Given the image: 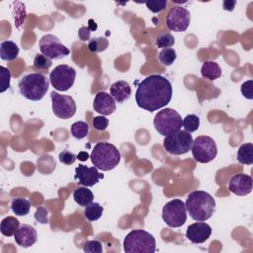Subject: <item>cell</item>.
Listing matches in <instances>:
<instances>
[{"mask_svg": "<svg viewBox=\"0 0 253 253\" xmlns=\"http://www.w3.org/2000/svg\"><path fill=\"white\" fill-rule=\"evenodd\" d=\"M109 45V42L105 38H93L88 42V49L91 52H101Z\"/></svg>", "mask_w": 253, "mask_h": 253, "instance_id": "obj_29", "label": "cell"}, {"mask_svg": "<svg viewBox=\"0 0 253 253\" xmlns=\"http://www.w3.org/2000/svg\"><path fill=\"white\" fill-rule=\"evenodd\" d=\"M49 87L48 79L45 75L38 72L29 73L21 77L18 83L20 94L31 101H40L46 94Z\"/></svg>", "mask_w": 253, "mask_h": 253, "instance_id": "obj_3", "label": "cell"}, {"mask_svg": "<svg viewBox=\"0 0 253 253\" xmlns=\"http://www.w3.org/2000/svg\"><path fill=\"white\" fill-rule=\"evenodd\" d=\"M191 21L190 12L181 6L173 7L167 15L166 26L170 31L184 32L188 29Z\"/></svg>", "mask_w": 253, "mask_h": 253, "instance_id": "obj_13", "label": "cell"}, {"mask_svg": "<svg viewBox=\"0 0 253 253\" xmlns=\"http://www.w3.org/2000/svg\"><path fill=\"white\" fill-rule=\"evenodd\" d=\"M20 227V221L14 216H7L1 221L0 230L4 236H12Z\"/></svg>", "mask_w": 253, "mask_h": 253, "instance_id": "obj_24", "label": "cell"}, {"mask_svg": "<svg viewBox=\"0 0 253 253\" xmlns=\"http://www.w3.org/2000/svg\"><path fill=\"white\" fill-rule=\"evenodd\" d=\"M85 253H101L103 251L102 243L99 240H87L83 244Z\"/></svg>", "mask_w": 253, "mask_h": 253, "instance_id": "obj_32", "label": "cell"}, {"mask_svg": "<svg viewBox=\"0 0 253 253\" xmlns=\"http://www.w3.org/2000/svg\"><path fill=\"white\" fill-rule=\"evenodd\" d=\"M93 109L102 116H109L116 111V101L107 92H98L93 101Z\"/></svg>", "mask_w": 253, "mask_h": 253, "instance_id": "obj_17", "label": "cell"}, {"mask_svg": "<svg viewBox=\"0 0 253 253\" xmlns=\"http://www.w3.org/2000/svg\"><path fill=\"white\" fill-rule=\"evenodd\" d=\"M48 210L44 207H40L35 212V218L41 223H47L48 221Z\"/></svg>", "mask_w": 253, "mask_h": 253, "instance_id": "obj_39", "label": "cell"}, {"mask_svg": "<svg viewBox=\"0 0 253 253\" xmlns=\"http://www.w3.org/2000/svg\"><path fill=\"white\" fill-rule=\"evenodd\" d=\"M241 94L246 99H253V80H247L241 85Z\"/></svg>", "mask_w": 253, "mask_h": 253, "instance_id": "obj_38", "label": "cell"}, {"mask_svg": "<svg viewBox=\"0 0 253 253\" xmlns=\"http://www.w3.org/2000/svg\"><path fill=\"white\" fill-rule=\"evenodd\" d=\"M177 57V54H176V51L175 49L169 47V48H163L159 54H158V59L159 61L163 64V65H166V66H169L171 65L172 63H174L175 59Z\"/></svg>", "mask_w": 253, "mask_h": 253, "instance_id": "obj_30", "label": "cell"}, {"mask_svg": "<svg viewBox=\"0 0 253 253\" xmlns=\"http://www.w3.org/2000/svg\"><path fill=\"white\" fill-rule=\"evenodd\" d=\"M124 250L126 253H153L156 251V241L149 232L134 229L125 237Z\"/></svg>", "mask_w": 253, "mask_h": 253, "instance_id": "obj_5", "label": "cell"}, {"mask_svg": "<svg viewBox=\"0 0 253 253\" xmlns=\"http://www.w3.org/2000/svg\"><path fill=\"white\" fill-rule=\"evenodd\" d=\"M162 219L169 227H180L187 220V209L180 199L166 203L162 209Z\"/></svg>", "mask_w": 253, "mask_h": 253, "instance_id": "obj_8", "label": "cell"}, {"mask_svg": "<svg viewBox=\"0 0 253 253\" xmlns=\"http://www.w3.org/2000/svg\"><path fill=\"white\" fill-rule=\"evenodd\" d=\"M186 209L190 216L197 221L211 218L215 210V201L211 194L205 191H194L186 200Z\"/></svg>", "mask_w": 253, "mask_h": 253, "instance_id": "obj_2", "label": "cell"}, {"mask_svg": "<svg viewBox=\"0 0 253 253\" xmlns=\"http://www.w3.org/2000/svg\"><path fill=\"white\" fill-rule=\"evenodd\" d=\"M201 74L209 80H215L221 76V68L215 61H206L201 68Z\"/></svg>", "mask_w": 253, "mask_h": 253, "instance_id": "obj_21", "label": "cell"}, {"mask_svg": "<svg viewBox=\"0 0 253 253\" xmlns=\"http://www.w3.org/2000/svg\"><path fill=\"white\" fill-rule=\"evenodd\" d=\"M58 158L61 163L65 164V165H71L77 159V155H75L73 152H71L69 150H63L59 153Z\"/></svg>", "mask_w": 253, "mask_h": 253, "instance_id": "obj_36", "label": "cell"}, {"mask_svg": "<svg viewBox=\"0 0 253 253\" xmlns=\"http://www.w3.org/2000/svg\"><path fill=\"white\" fill-rule=\"evenodd\" d=\"M73 199L76 204L81 207H86L93 202L94 195L87 187H79L73 192Z\"/></svg>", "mask_w": 253, "mask_h": 253, "instance_id": "obj_22", "label": "cell"}, {"mask_svg": "<svg viewBox=\"0 0 253 253\" xmlns=\"http://www.w3.org/2000/svg\"><path fill=\"white\" fill-rule=\"evenodd\" d=\"M89 131V126L86 122H82V121H78L75 122L71 127H70V132L71 134L77 138V139H82L84 138Z\"/></svg>", "mask_w": 253, "mask_h": 253, "instance_id": "obj_27", "label": "cell"}, {"mask_svg": "<svg viewBox=\"0 0 253 253\" xmlns=\"http://www.w3.org/2000/svg\"><path fill=\"white\" fill-rule=\"evenodd\" d=\"M91 32L92 30L89 28V27H81L78 31V36H79V39L83 42H86V41H89L90 40V35H91Z\"/></svg>", "mask_w": 253, "mask_h": 253, "instance_id": "obj_40", "label": "cell"}, {"mask_svg": "<svg viewBox=\"0 0 253 253\" xmlns=\"http://www.w3.org/2000/svg\"><path fill=\"white\" fill-rule=\"evenodd\" d=\"M211 234V227L204 221H198L190 224L186 231L187 239L190 240L192 243L196 244L204 243L210 238Z\"/></svg>", "mask_w": 253, "mask_h": 253, "instance_id": "obj_15", "label": "cell"}, {"mask_svg": "<svg viewBox=\"0 0 253 253\" xmlns=\"http://www.w3.org/2000/svg\"><path fill=\"white\" fill-rule=\"evenodd\" d=\"M103 207L99 203H91L88 206L85 207L84 210V216L89 221H95L98 220L102 214H103Z\"/></svg>", "mask_w": 253, "mask_h": 253, "instance_id": "obj_26", "label": "cell"}, {"mask_svg": "<svg viewBox=\"0 0 253 253\" xmlns=\"http://www.w3.org/2000/svg\"><path fill=\"white\" fill-rule=\"evenodd\" d=\"M172 94L170 81L162 75L152 74L137 85L135 102L139 108L151 113L165 107L171 101Z\"/></svg>", "mask_w": 253, "mask_h": 253, "instance_id": "obj_1", "label": "cell"}, {"mask_svg": "<svg viewBox=\"0 0 253 253\" xmlns=\"http://www.w3.org/2000/svg\"><path fill=\"white\" fill-rule=\"evenodd\" d=\"M19 46L12 41H3L0 43V57L5 61H13L19 55Z\"/></svg>", "mask_w": 253, "mask_h": 253, "instance_id": "obj_20", "label": "cell"}, {"mask_svg": "<svg viewBox=\"0 0 253 253\" xmlns=\"http://www.w3.org/2000/svg\"><path fill=\"white\" fill-rule=\"evenodd\" d=\"M31 209V203L24 198H16L11 202V210L18 216L27 215Z\"/></svg>", "mask_w": 253, "mask_h": 253, "instance_id": "obj_25", "label": "cell"}, {"mask_svg": "<svg viewBox=\"0 0 253 253\" xmlns=\"http://www.w3.org/2000/svg\"><path fill=\"white\" fill-rule=\"evenodd\" d=\"M236 158H237V161L241 164H245V165L253 164V144L250 142L243 143L238 148Z\"/></svg>", "mask_w": 253, "mask_h": 253, "instance_id": "obj_23", "label": "cell"}, {"mask_svg": "<svg viewBox=\"0 0 253 253\" xmlns=\"http://www.w3.org/2000/svg\"><path fill=\"white\" fill-rule=\"evenodd\" d=\"M131 88L126 81L119 80L110 87V95L117 103H123L130 97Z\"/></svg>", "mask_w": 253, "mask_h": 253, "instance_id": "obj_19", "label": "cell"}, {"mask_svg": "<svg viewBox=\"0 0 253 253\" xmlns=\"http://www.w3.org/2000/svg\"><path fill=\"white\" fill-rule=\"evenodd\" d=\"M89 158V154L86 151H80L77 154V159L80 161H86Z\"/></svg>", "mask_w": 253, "mask_h": 253, "instance_id": "obj_42", "label": "cell"}, {"mask_svg": "<svg viewBox=\"0 0 253 253\" xmlns=\"http://www.w3.org/2000/svg\"><path fill=\"white\" fill-rule=\"evenodd\" d=\"M0 75H1V87L0 92H5L10 87V79H11V72L8 68L4 66H0Z\"/></svg>", "mask_w": 253, "mask_h": 253, "instance_id": "obj_34", "label": "cell"}, {"mask_svg": "<svg viewBox=\"0 0 253 253\" xmlns=\"http://www.w3.org/2000/svg\"><path fill=\"white\" fill-rule=\"evenodd\" d=\"M146 7L148 8L149 11L152 13H159L163 11L166 6H167V1L166 0H160V1H147L145 2Z\"/></svg>", "mask_w": 253, "mask_h": 253, "instance_id": "obj_35", "label": "cell"}, {"mask_svg": "<svg viewBox=\"0 0 253 253\" xmlns=\"http://www.w3.org/2000/svg\"><path fill=\"white\" fill-rule=\"evenodd\" d=\"M53 114L63 120L72 118L76 113V104L71 96L61 95L55 91L50 93Z\"/></svg>", "mask_w": 253, "mask_h": 253, "instance_id": "obj_12", "label": "cell"}, {"mask_svg": "<svg viewBox=\"0 0 253 253\" xmlns=\"http://www.w3.org/2000/svg\"><path fill=\"white\" fill-rule=\"evenodd\" d=\"M103 178L104 174L100 173L95 166L87 167L86 165L79 164L75 168L74 180L77 181L79 185H82L84 187H92L98 184L99 181Z\"/></svg>", "mask_w": 253, "mask_h": 253, "instance_id": "obj_14", "label": "cell"}, {"mask_svg": "<svg viewBox=\"0 0 253 253\" xmlns=\"http://www.w3.org/2000/svg\"><path fill=\"white\" fill-rule=\"evenodd\" d=\"M51 59H49L43 54L38 53L34 58V66L38 69H47L51 66Z\"/></svg>", "mask_w": 253, "mask_h": 253, "instance_id": "obj_33", "label": "cell"}, {"mask_svg": "<svg viewBox=\"0 0 253 253\" xmlns=\"http://www.w3.org/2000/svg\"><path fill=\"white\" fill-rule=\"evenodd\" d=\"M88 27H89L92 31H96V30H97V25H96V23H95L92 19L89 20V25H88Z\"/></svg>", "mask_w": 253, "mask_h": 253, "instance_id": "obj_43", "label": "cell"}, {"mask_svg": "<svg viewBox=\"0 0 253 253\" xmlns=\"http://www.w3.org/2000/svg\"><path fill=\"white\" fill-rule=\"evenodd\" d=\"M93 127L97 130H105L109 126V120L105 116L94 117L92 121Z\"/></svg>", "mask_w": 253, "mask_h": 253, "instance_id": "obj_37", "label": "cell"}, {"mask_svg": "<svg viewBox=\"0 0 253 253\" xmlns=\"http://www.w3.org/2000/svg\"><path fill=\"white\" fill-rule=\"evenodd\" d=\"M42 54L49 59H61L70 53V50L53 35H44L39 42Z\"/></svg>", "mask_w": 253, "mask_h": 253, "instance_id": "obj_11", "label": "cell"}, {"mask_svg": "<svg viewBox=\"0 0 253 253\" xmlns=\"http://www.w3.org/2000/svg\"><path fill=\"white\" fill-rule=\"evenodd\" d=\"M236 5V1H230V0H225L222 2V7H223V10L225 11H233L234 7Z\"/></svg>", "mask_w": 253, "mask_h": 253, "instance_id": "obj_41", "label": "cell"}, {"mask_svg": "<svg viewBox=\"0 0 253 253\" xmlns=\"http://www.w3.org/2000/svg\"><path fill=\"white\" fill-rule=\"evenodd\" d=\"M192 154L197 162L209 163L212 161L217 154L215 141L208 135L198 136L192 144Z\"/></svg>", "mask_w": 253, "mask_h": 253, "instance_id": "obj_9", "label": "cell"}, {"mask_svg": "<svg viewBox=\"0 0 253 253\" xmlns=\"http://www.w3.org/2000/svg\"><path fill=\"white\" fill-rule=\"evenodd\" d=\"M175 43V38L170 34V33H163L160 34L156 40H155V44L159 48H169Z\"/></svg>", "mask_w": 253, "mask_h": 253, "instance_id": "obj_31", "label": "cell"}, {"mask_svg": "<svg viewBox=\"0 0 253 253\" xmlns=\"http://www.w3.org/2000/svg\"><path fill=\"white\" fill-rule=\"evenodd\" d=\"M182 126L185 128L186 131H188L190 133L196 131L200 126L199 117L194 114L187 115L182 121Z\"/></svg>", "mask_w": 253, "mask_h": 253, "instance_id": "obj_28", "label": "cell"}, {"mask_svg": "<svg viewBox=\"0 0 253 253\" xmlns=\"http://www.w3.org/2000/svg\"><path fill=\"white\" fill-rule=\"evenodd\" d=\"M90 158L97 169L110 171L119 165L121 161V153L114 144L100 141L94 146Z\"/></svg>", "mask_w": 253, "mask_h": 253, "instance_id": "obj_4", "label": "cell"}, {"mask_svg": "<svg viewBox=\"0 0 253 253\" xmlns=\"http://www.w3.org/2000/svg\"><path fill=\"white\" fill-rule=\"evenodd\" d=\"M228 189L237 196H246L252 191V178L246 174H236L231 177Z\"/></svg>", "mask_w": 253, "mask_h": 253, "instance_id": "obj_16", "label": "cell"}, {"mask_svg": "<svg viewBox=\"0 0 253 253\" xmlns=\"http://www.w3.org/2000/svg\"><path fill=\"white\" fill-rule=\"evenodd\" d=\"M14 239L18 245L24 248L31 247L38 240V233L35 227L29 224H22L14 234Z\"/></svg>", "mask_w": 253, "mask_h": 253, "instance_id": "obj_18", "label": "cell"}, {"mask_svg": "<svg viewBox=\"0 0 253 253\" xmlns=\"http://www.w3.org/2000/svg\"><path fill=\"white\" fill-rule=\"evenodd\" d=\"M193 141L194 140L190 132L180 129L165 136L163 140V147L172 155H182L191 150Z\"/></svg>", "mask_w": 253, "mask_h": 253, "instance_id": "obj_7", "label": "cell"}, {"mask_svg": "<svg viewBox=\"0 0 253 253\" xmlns=\"http://www.w3.org/2000/svg\"><path fill=\"white\" fill-rule=\"evenodd\" d=\"M75 77L76 71L73 67L66 64H60L50 72L49 81L55 90L64 92L73 86Z\"/></svg>", "mask_w": 253, "mask_h": 253, "instance_id": "obj_10", "label": "cell"}, {"mask_svg": "<svg viewBox=\"0 0 253 253\" xmlns=\"http://www.w3.org/2000/svg\"><path fill=\"white\" fill-rule=\"evenodd\" d=\"M182 121L177 111L171 108H165L155 115L153 126L159 134L167 136L181 129Z\"/></svg>", "mask_w": 253, "mask_h": 253, "instance_id": "obj_6", "label": "cell"}]
</instances>
